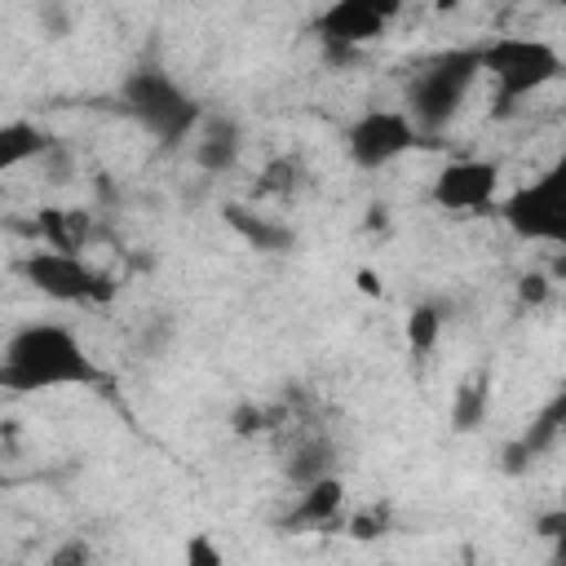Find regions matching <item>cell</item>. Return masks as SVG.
Masks as SVG:
<instances>
[{"instance_id":"obj_10","label":"cell","mask_w":566,"mask_h":566,"mask_svg":"<svg viewBox=\"0 0 566 566\" xmlns=\"http://www.w3.org/2000/svg\"><path fill=\"white\" fill-rule=\"evenodd\" d=\"M340 500H345V486H340L336 473H327V478L301 486V500H296V509L287 513V526H296V531H318V526H327V522L340 513Z\"/></svg>"},{"instance_id":"obj_12","label":"cell","mask_w":566,"mask_h":566,"mask_svg":"<svg viewBox=\"0 0 566 566\" xmlns=\"http://www.w3.org/2000/svg\"><path fill=\"white\" fill-rule=\"evenodd\" d=\"M234 159H239V124L230 115H208L195 146V164L203 172H230Z\"/></svg>"},{"instance_id":"obj_6","label":"cell","mask_w":566,"mask_h":566,"mask_svg":"<svg viewBox=\"0 0 566 566\" xmlns=\"http://www.w3.org/2000/svg\"><path fill=\"white\" fill-rule=\"evenodd\" d=\"M22 274L35 283V292L53 301H71V305H106L115 296V283L102 270L84 265L80 252H57V248L31 252L22 261Z\"/></svg>"},{"instance_id":"obj_3","label":"cell","mask_w":566,"mask_h":566,"mask_svg":"<svg viewBox=\"0 0 566 566\" xmlns=\"http://www.w3.org/2000/svg\"><path fill=\"white\" fill-rule=\"evenodd\" d=\"M119 102L164 146H177L199 124V102L186 88H177V80L159 66H133L119 84Z\"/></svg>"},{"instance_id":"obj_8","label":"cell","mask_w":566,"mask_h":566,"mask_svg":"<svg viewBox=\"0 0 566 566\" xmlns=\"http://www.w3.org/2000/svg\"><path fill=\"white\" fill-rule=\"evenodd\" d=\"M398 9H402V0H332L318 13L314 31L327 44V53L340 57V53H354L358 44L376 40Z\"/></svg>"},{"instance_id":"obj_11","label":"cell","mask_w":566,"mask_h":566,"mask_svg":"<svg viewBox=\"0 0 566 566\" xmlns=\"http://www.w3.org/2000/svg\"><path fill=\"white\" fill-rule=\"evenodd\" d=\"M31 230H35V239H44L57 252H80L93 234V217L80 208H40Z\"/></svg>"},{"instance_id":"obj_5","label":"cell","mask_w":566,"mask_h":566,"mask_svg":"<svg viewBox=\"0 0 566 566\" xmlns=\"http://www.w3.org/2000/svg\"><path fill=\"white\" fill-rule=\"evenodd\" d=\"M500 217L517 239H539V243L566 248V150L535 181L517 186L500 203Z\"/></svg>"},{"instance_id":"obj_2","label":"cell","mask_w":566,"mask_h":566,"mask_svg":"<svg viewBox=\"0 0 566 566\" xmlns=\"http://www.w3.org/2000/svg\"><path fill=\"white\" fill-rule=\"evenodd\" d=\"M478 71H482V49H451V53L429 57L411 75V84H407V115L420 128V137L424 133H442L460 115Z\"/></svg>"},{"instance_id":"obj_19","label":"cell","mask_w":566,"mask_h":566,"mask_svg":"<svg viewBox=\"0 0 566 566\" xmlns=\"http://www.w3.org/2000/svg\"><path fill=\"white\" fill-rule=\"evenodd\" d=\"M296 181H301V164H296L292 155L270 159V164H265V172H261V190H274V195L296 190Z\"/></svg>"},{"instance_id":"obj_23","label":"cell","mask_w":566,"mask_h":566,"mask_svg":"<svg viewBox=\"0 0 566 566\" xmlns=\"http://www.w3.org/2000/svg\"><path fill=\"white\" fill-rule=\"evenodd\" d=\"M88 557H93V553H88V548L75 539V544H62V548L49 557V566H80V562H88Z\"/></svg>"},{"instance_id":"obj_24","label":"cell","mask_w":566,"mask_h":566,"mask_svg":"<svg viewBox=\"0 0 566 566\" xmlns=\"http://www.w3.org/2000/svg\"><path fill=\"white\" fill-rule=\"evenodd\" d=\"M517 292H522V301H544L548 296V279L544 274H522Z\"/></svg>"},{"instance_id":"obj_25","label":"cell","mask_w":566,"mask_h":566,"mask_svg":"<svg viewBox=\"0 0 566 566\" xmlns=\"http://www.w3.org/2000/svg\"><path fill=\"white\" fill-rule=\"evenodd\" d=\"M535 531H539L544 539H557V535H566V509H557V513H544V517L535 522Z\"/></svg>"},{"instance_id":"obj_20","label":"cell","mask_w":566,"mask_h":566,"mask_svg":"<svg viewBox=\"0 0 566 566\" xmlns=\"http://www.w3.org/2000/svg\"><path fill=\"white\" fill-rule=\"evenodd\" d=\"M274 420H279L274 411H261V407H252V402H248V407H234L230 429L243 438V433H261V429H265V424H274Z\"/></svg>"},{"instance_id":"obj_18","label":"cell","mask_w":566,"mask_h":566,"mask_svg":"<svg viewBox=\"0 0 566 566\" xmlns=\"http://www.w3.org/2000/svg\"><path fill=\"white\" fill-rule=\"evenodd\" d=\"M438 332H442V310L438 305H416L411 314H407V345H411V354H429L433 345H438Z\"/></svg>"},{"instance_id":"obj_21","label":"cell","mask_w":566,"mask_h":566,"mask_svg":"<svg viewBox=\"0 0 566 566\" xmlns=\"http://www.w3.org/2000/svg\"><path fill=\"white\" fill-rule=\"evenodd\" d=\"M385 531V509H371V513H354L349 517V535L354 539H376Z\"/></svg>"},{"instance_id":"obj_14","label":"cell","mask_w":566,"mask_h":566,"mask_svg":"<svg viewBox=\"0 0 566 566\" xmlns=\"http://www.w3.org/2000/svg\"><path fill=\"white\" fill-rule=\"evenodd\" d=\"M221 212H226V221L248 239V248H256V252H287V248L296 243V234H292L283 221H265V217H256V212H248V208H239V203H226Z\"/></svg>"},{"instance_id":"obj_13","label":"cell","mask_w":566,"mask_h":566,"mask_svg":"<svg viewBox=\"0 0 566 566\" xmlns=\"http://www.w3.org/2000/svg\"><path fill=\"white\" fill-rule=\"evenodd\" d=\"M332 469H336V447H332V438H323V433H305V438H296V442L287 447L283 473H287L296 486H310V482L327 478Z\"/></svg>"},{"instance_id":"obj_4","label":"cell","mask_w":566,"mask_h":566,"mask_svg":"<svg viewBox=\"0 0 566 566\" xmlns=\"http://www.w3.org/2000/svg\"><path fill=\"white\" fill-rule=\"evenodd\" d=\"M482 71L495 80V111L509 115L517 97H531L539 93L544 84H553L562 75V57L553 44L544 40H522V35H504L495 44L482 49Z\"/></svg>"},{"instance_id":"obj_15","label":"cell","mask_w":566,"mask_h":566,"mask_svg":"<svg viewBox=\"0 0 566 566\" xmlns=\"http://www.w3.org/2000/svg\"><path fill=\"white\" fill-rule=\"evenodd\" d=\"M49 146H53V142H49L35 124H27V119L4 124V128H0V172L18 168V164H27V159L49 155Z\"/></svg>"},{"instance_id":"obj_7","label":"cell","mask_w":566,"mask_h":566,"mask_svg":"<svg viewBox=\"0 0 566 566\" xmlns=\"http://www.w3.org/2000/svg\"><path fill=\"white\" fill-rule=\"evenodd\" d=\"M411 146H420V128L407 111H367L345 133V150L358 168H385Z\"/></svg>"},{"instance_id":"obj_17","label":"cell","mask_w":566,"mask_h":566,"mask_svg":"<svg viewBox=\"0 0 566 566\" xmlns=\"http://www.w3.org/2000/svg\"><path fill=\"white\" fill-rule=\"evenodd\" d=\"M562 433H566V389H557V394L539 407V416L531 420V429H526L517 442H522L531 455H544Z\"/></svg>"},{"instance_id":"obj_1","label":"cell","mask_w":566,"mask_h":566,"mask_svg":"<svg viewBox=\"0 0 566 566\" xmlns=\"http://www.w3.org/2000/svg\"><path fill=\"white\" fill-rule=\"evenodd\" d=\"M102 367L93 354L80 345L75 332L57 323H27L9 336L4 363H0V385L13 394H40L53 385H97Z\"/></svg>"},{"instance_id":"obj_9","label":"cell","mask_w":566,"mask_h":566,"mask_svg":"<svg viewBox=\"0 0 566 566\" xmlns=\"http://www.w3.org/2000/svg\"><path fill=\"white\" fill-rule=\"evenodd\" d=\"M500 190V168L491 159H451L433 181V203L447 212H486Z\"/></svg>"},{"instance_id":"obj_16","label":"cell","mask_w":566,"mask_h":566,"mask_svg":"<svg viewBox=\"0 0 566 566\" xmlns=\"http://www.w3.org/2000/svg\"><path fill=\"white\" fill-rule=\"evenodd\" d=\"M486 398H491V376L486 371H473L469 380H460L455 402H451V429L455 433L478 429L482 424V411H486Z\"/></svg>"},{"instance_id":"obj_22","label":"cell","mask_w":566,"mask_h":566,"mask_svg":"<svg viewBox=\"0 0 566 566\" xmlns=\"http://www.w3.org/2000/svg\"><path fill=\"white\" fill-rule=\"evenodd\" d=\"M186 562H190V566H217V562H221V548H217L208 535H195V539L186 544Z\"/></svg>"},{"instance_id":"obj_26","label":"cell","mask_w":566,"mask_h":566,"mask_svg":"<svg viewBox=\"0 0 566 566\" xmlns=\"http://www.w3.org/2000/svg\"><path fill=\"white\" fill-rule=\"evenodd\" d=\"M553 544H557V548H553V557H557V562H566V535H557Z\"/></svg>"}]
</instances>
